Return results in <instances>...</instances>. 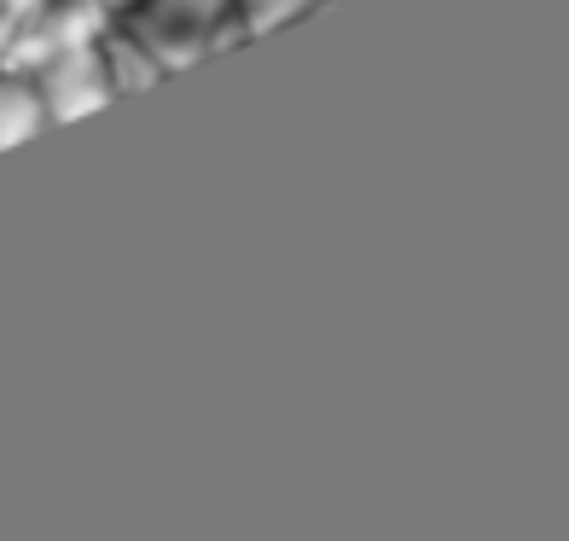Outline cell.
<instances>
[{
    "label": "cell",
    "instance_id": "cell-2",
    "mask_svg": "<svg viewBox=\"0 0 569 541\" xmlns=\"http://www.w3.org/2000/svg\"><path fill=\"white\" fill-rule=\"evenodd\" d=\"M36 82H41V99H47V117H53V122L88 117V111H99L117 94L111 65H106V47H99V41L59 47V53L36 70Z\"/></svg>",
    "mask_w": 569,
    "mask_h": 541
},
{
    "label": "cell",
    "instance_id": "cell-3",
    "mask_svg": "<svg viewBox=\"0 0 569 541\" xmlns=\"http://www.w3.org/2000/svg\"><path fill=\"white\" fill-rule=\"evenodd\" d=\"M53 122L47 117V99H41V82H23V76H0V151L41 135Z\"/></svg>",
    "mask_w": 569,
    "mask_h": 541
},
{
    "label": "cell",
    "instance_id": "cell-1",
    "mask_svg": "<svg viewBox=\"0 0 569 541\" xmlns=\"http://www.w3.org/2000/svg\"><path fill=\"white\" fill-rule=\"evenodd\" d=\"M216 30H244L239 23V0H146L134 36L158 53L163 70H180L187 59L210 53L227 36Z\"/></svg>",
    "mask_w": 569,
    "mask_h": 541
},
{
    "label": "cell",
    "instance_id": "cell-4",
    "mask_svg": "<svg viewBox=\"0 0 569 541\" xmlns=\"http://www.w3.org/2000/svg\"><path fill=\"white\" fill-rule=\"evenodd\" d=\"M315 7L320 0H239V23H244V36H268V30H279V23L315 12Z\"/></svg>",
    "mask_w": 569,
    "mask_h": 541
}]
</instances>
